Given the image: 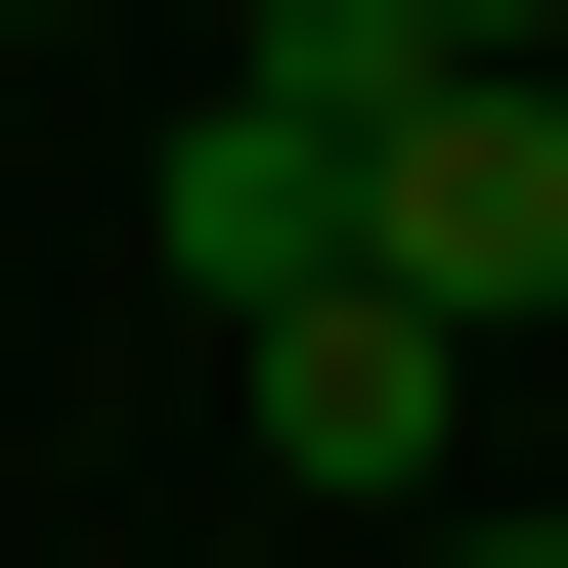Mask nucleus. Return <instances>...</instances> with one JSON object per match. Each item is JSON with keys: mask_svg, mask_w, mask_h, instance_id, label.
<instances>
[{"mask_svg": "<svg viewBox=\"0 0 568 568\" xmlns=\"http://www.w3.org/2000/svg\"><path fill=\"white\" fill-rule=\"evenodd\" d=\"M481 306H394V263H263V306H219V437H263V481L306 525H437V481H481Z\"/></svg>", "mask_w": 568, "mask_h": 568, "instance_id": "1", "label": "nucleus"}, {"mask_svg": "<svg viewBox=\"0 0 568 568\" xmlns=\"http://www.w3.org/2000/svg\"><path fill=\"white\" fill-rule=\"evenodd\" d=\"M351 263L481 306V351H568V88H525V44H437L394 132H351Z\"/></svg>", "mask_w": 568, "mask_h": 568, "instance_id": "2", "label": "nucleus"}, {"mask_svg": "<svg viewBox=\"0 0 568 568\" xmlns=\"http://www.w3.org/2000/svg\"><path fill=\"white\" fill-rule=\"evenodd\" d=\"M132 219H175V306H263V263H351V132H263V88H219V132H175Z\"/></svg>", "mask_w": 568, "mask_h": 568, "instance_id": "3", "label": "nucleus"}, {"mask_svg": "<svg viewBox=\"0 0 568 568\" xmlns=\"http://www.w3.org/2000/svg\"><path fill=\"white\" fill-rule=\"evenodd\" d=\"M394 568H568V481H437V525H394Z\"/></svg>", "mask_w": 568, "mask_h": 568, "instance_id": "4", "label": "nucleus"}, {"mask_svg": "<svg viewBox=\"0 0 568 568\" xmlns=\"http://www.w3.org/2000/svg\"><path fill=\"white\" fill-rule=\"evenodd\" d=\"M437 44H568V0H437Z\"/></svg>", "mask_w": 568, "mask_h": 568, "instance_id": "5", "label": "nucleus"}, {"mask_svg": "<svg viewBox=\"0 0 568 568\" xmlns=\"http://www.w3.org/2000/svg\"><path fill=\"white\" fill-rule=\"evenodd\" d=\"M0 44H88V0H0Z\"/></svg>", "mask_w": 568, "mask_h": 568, "instance_id": "6", "label": "nucleus"}, {"mask_svg": "<svg viewBox=\"0 0 568 568\" xmlns=\"http://www.w3.org/2000/svg\"><path fill=\"white\" fill-rule=\"evenodd\" d=\"M525 88H568V44H525Z\"/></svg>", "mask_w": 568, "mask_h": 568, "instance_id": "7", "label": "nucleus"}, {"mask_svg": "<svg viewBox=\"0 0 568 568\" xmlns=\"http://www.w3.org/2000/svg\"><path fill=\"white\" fill-rule=\"evenodd\" d=\"M525 394H568V351H525Z\"/></svg>", "mask_w": 568, "mask_h": 568, "instance_id": "8", "label": "nucleus"}]
</instances>
